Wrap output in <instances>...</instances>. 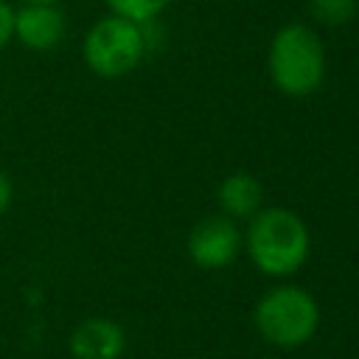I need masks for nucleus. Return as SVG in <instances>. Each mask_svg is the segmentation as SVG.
I'll return each mask as SVG.
<instances>
[{"label": "nucleus", "mask_w": 359, "mask_h": 359, "mask_svg": "<svg viewBox=\"0 0 359 359\" xmlns=\"http://www.w3.org/2000/svg\"><path fill=\"white\" fill-rule=\"evenodd\" d=\"M320 311L311 294L294 286H278L261 297L255 309V325L261 337L278 348L303 345L317 328Z\"/></svg>", "instance_id": "4"}, {"label": "nucleus", "mask_w": 359, "mask_h": 359, "mask_svg": "<svg viewBox=\"0 0 359 359\" xmlns=\"http://www.w3.org/2000/svg\"><path fill=\"white\" fill-rule=\"evenodd\" d=\"M126 337L121 325L109 317H87L81 320L67 339L73 359H118L123 353Z\"/></svg>", "instance_id": "7"}, {"label": "nucleus", "mask_w": 359, "mask_h": 359, "mask_svg": "<svg viewBox=\"0 0 359 359\" xmlns=\"http://www.w3.org/2000/svg\"><path fill=\"white\" fill-rule=\"evenodd\" d=\"M238 247H241V236L236 224L224 216L202 219L188 236V252L205 269L227 266L238 255Z\"/></svg>", "instance_id": "6"}, {"label": "nucleus", "mask_w": 359, "mask_h": 359, "mask_svg": "<svg viewBox=\"0 0 359 359\" xmlns=\"http://www.w3.org/2000/svg\"><path fill=\"white\" fill-rule=\"evenodd\" d=\"M261 185L247 174H233L219 185V205L230 216H255L261 208Z\"/></svg>", "instance_id": "8"}, {"label": "nucleus", "mask_w": 359, "mask_h": 359, "mask_svg": "<svg viewBox=\"0 0 359 359\" xmlns=\"http://www.w3.org/2000/svg\"><path fill=\"white\" fill-rule=\"evenodd\" d=\"M20 3H59V0H20Z\"/></svg>", "instance_id": "13"}, {"label": "nucleus", "mask_w": 359, "mask_h": 359, "mask_svg": "<svg viewBox=\"0 0 359 359\" xmlns=\"http://www.w3.org/2000/svg\"><path fill=\"white\" fill-rule=\"evenodd\" d=\"M11 202H14V182L6 174V168H0V219L8 213Z\"/></svg>", "instance_id": "12"}, {"label": "nucleus", "mask_w": 359, "mask_h": 359, "mask_svg": "<svg viewBox=\"0 0 359 359\" xmlns=\"http://www.w3.org/2000/svg\"><path fill=\"white\" fill-rule=\"evenodd\" d=\"M107 6L118 17H126L132 22H149L168 6V0H107Z\"/></svg>", "instance_id": "9"}, {"label": "nucleus", "mask_w": 359, "mask_h": 359, "mask_svg": "<svg viewBox=\"0 0 359 359\" xmlns=\"http://www.w3.org/2000/svg\"><path fill=\"white\" fill-rule=\"evenodd\" d=\"M311 14L325 25H342L356 14V0H309Z\"/></svg>", "instance_id": "10"}, {"label": "nucleus", "mask_w": 359, "mask_h": 359, "mask_svg": "<svg viewBox=\"0 0 359 359\" xmlns=\"http://www.w3.org/2000/svg\"><path fill=\"white\" fill-rule=\"evenodd\" d=\"M146 34L140 22L109 14L98 20L81 42V53L87 67L101 79H121L140 65L146 56Z\"/></svg>", "instance_id": "3"}, {"label": "nucleus", "mask_w": 359, "mask_h": 359, "mask_svg": "<svg viewBox=\"0 0 359 359\" xmlns=\"http://www.w3.org/2000/svg\"><path fill=\"white\" fill-rule=\"evenodd\" d=\"M67 34V20L59 3H22L14 8V39L36 53L53 50Z\"/></svg>", "instance_id": "5"}, {"label": "nucleus", "mask_w": 359, "mask_h": 359, "mask_svg": "<svg viewBox=\"0 0 359 359\" xmlns=\"http://www.w3.org/2000/svg\"><path fill=\"white\" fill-rule=\"evenodd\" d=\"M325 53L309 25H283L269 45V73L286 95H309L320 87Z\"/></svg>", "instance_id": "2"}, {"label": "nucleus", "mask_w": 359, "mask_h": 359, "mask_svg": "<svg viewBox=\"0 0 359 359\" xmlns=\"http://www.w3.org/2000/svg\"><path fill=\"white\" fill-rule=\"evenodd\" d=\"M14 39V8L8 0H0V50Z\"/></svg>", "instance_id": "11"}, {"label": "nucleus", "mask_w": 359, "mask_h": 359, "mask_svg": "<svg viewBox=\"0 0 359 359\" xmlns=\"http://www.w3.org/2000/svg\"><path fill=\"white\" fill-rule=\"evenodd\" d=\"M250 258L266 275H292L309 255V230L286 208H269L255 213L247 233Z\"/></svg>", "instance_id": "1"}]
</instances>
